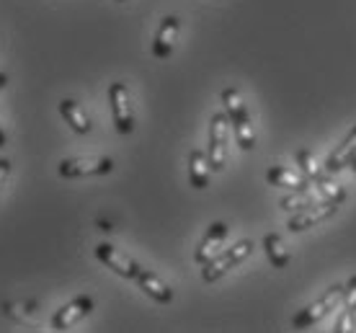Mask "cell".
I'll return each mask as SVG.
<instances>
[{
  "label": "cell",
  "mask_w": 356,
  "mask_h": 333,
  "mask_svg": "<svg viewBox=\"0 0 356 333\" xmlns=\"http://www.w3.org/2000/svg\"><path fill=\"white\" fill-rule=\"evenodd\" d=\"M343 292H346V284H333V287H328L321 298L315 300V302H310L307 307H302V310L292 318V328L305 331V328H312L315 323H321L323 318L333 313V307L341 305Z\"/></svg>",
  "instance_id": "6da1fadb"
},
{
  "label": "cell",
  "mask_w": 356,
  "mask_h": 333,
  "mask_svg": "<svg viewBox=\"0 0 356 333\" xmlns=\"http://www.w3.org/2000/svg\"><path fill=\"white\" fill-rule=\"evenodd\" d=\"M250 253H253V241L243 238V241H238L235 245H230L227 251L217 253L214 259H209V261L202 266V279H204L207 284H212V282H217L220 277H225L230 269H235L238 263L245 261Z\"/></svg>",
  "instance_id": "7a4b0ae2"
},
{
  "label": "cell",
  "mask_w": 356,
  "mask_h": 333,
  "mask_svg": "<svg viewBox=\"0 0 356 333\" xmlns=\"http://www.w3.org/2000/svg\"><path fill=\"white\" fill-rule=\"evenodd\" d=\"M108 104H111L116 132L119 135H132L134 114H132V104H129V90H127V86L122 81L108 86Z\"/></svg>",
  "instance_id": "3957f363"
},
{
  "label": "cell",
  "mask_w": 356,
  "mask_h": 333,
  "mask_svg": "<svg viewBox=\"0 0 356 333\" xmlns=\"http://www.w3.org/2000/svg\"><path fill=\"white\" fill-rule=\"evenodd\" d=\"M227 124H230L227 114H214L209 119V150H207V158H209L212 171H222L225 163H227Z\"/></svg>",
  "instance_id": "277c9868"
},
{
  "label": "cell",
  "mask_w": 356,
  "mask_h": 333,
  "mask_svg": "<svg viewBox=\"0 0 356 333\" xmlns=\"http://www.w3.org/2000/svg\"><path fill=\"white\" fill-rule=\"evenodd\" d=\"M336 209H339L336 202H330V199H321V202H315V204L300 209V212H292L286 227H289L292 233H302V230H307V227L325 222L328 217L336 215Z\"/></svg>",
  "instance_id": "5b68a950"
},
{
  "label": "cell",
  "mask_w": 356,
  "mask_h": 333,
  "mask_svg": "<svg viewBox=\"0 0 356 333\" xmlns=\"http://www.w3.org/2000/svg\"><path fill=\"white\" fill-rule=\"evenodd\" d=\"M114 168L111 158H67L60 163V176L63 179H86V176H104Z\"/></svg>",
  "instance_id": "8992f818"
},
{
  "label": "cell",
  "mask_w": 356,
  "mask_h": 333,
  "mask_svg": "<svg viewBox=\"0 0 356 333\" xmlns=\"http://www.w3.org/2000/svg\"><path fill=\"white\" fill-rule=\"evenodd\" d=\"M96 259L104 263V266H108L111 271H116L119 277H124V279H137V274L143 269L134 259H129V256L122 251H116L114 245H108V243L96 245Z\"/></svg>",
  "instance_id": "52a82bcc"
},
{
  "label": "cell",
  "mask_w": 356,
  "mask_h": 333,
  "mask_svg": "<svg viewBox=\"0 0 356 333\" xmlns=\"http://www.w3.org/2000/svg\"><path fill=\"white\" fill-rule=\"evenodd\" d=\"M90 310H93V300H90L88 295H81V298L70 300L67 305L60 307V310L54 313L52 328H54V331H67V328H72L75 323H81Z\"/></svg>",
  "instance_id": "ba28073f"
},
{
  "label": "cell",
  "mask_w": 356,
  "mask_h": 333,
  "mask_svg": "<svg viewBox=\"0 0 356 333\" xmlns=\"http://www.w3.org/2000/svg\"><path fill=\"white\" fill-rule=\"evenodd\" d=\"M178 29H181V21H178V16H165L161 21L158 34H155V39H152V54H155L158 60H168L170 54H173Z\"/></svg>",
  "instance_id": "9c48e42d"
},
{
  "label": "cell",
  "mask_w": 356,
  "mask_h": 333,
  "mask_svg": "<svg viewBox=\"0 0 356 333\" xmlns=\"http://www.w3.org/2000/svg\"><path fill=\"white\" fill-rule=\"evenodd\" d=\"M227 233H230V225H225V222H212V225H209V230L204 233V238H202V243L196 245L194 261L204 266L209 259H214V256H217V251H220V245L225 243Z\"/></svg>",
  "instance_id": "30bf717a"
},
{
  "label": "cell",
  "mask_w": 356,
  "mask_h": 333,
  "mask_svg": "<svg viewBox=\"0 0 356 333\" xmlns=\"http://www.w3.org/2000/svg\"><path fill=\"white\" fill-rule=\"evenodd\" d=\"M354 155H356V127L333 147V153H330L328 161H325V171L328 173L343 171V168H348V163H351Z\"/></svg>",
  "instance_id": "8fae6325"
},
{
  "label": "cell",
  "mask_w": 356,
  "mask_h": 333,
  "mask_svg": "<svg viewBox=\"0 0 356 333\" xmlns=\"http://www.w3.org/2000/svg\"><path fill=\"white\" fill-rule=\"evenodd\" d=\"M266 181L271 184V186H279V189H292V191L312 189L310 181L305 179L302 173H294L292 168H284V165H274V168H268Z\"/></svg>",
  "instance_id": "7c38bea8"
},
{
  "label": "cell",
  "mask_w": 356,
  "mask_h": 333,
  "mask_svg": "<svg viewBox=\"0 0 356 333\" xmlns=\"http://www.w3.org/2000/svg\"><path fill=\"white\" fill-rule=\"evenodd\" d=\"M341 316L336 320V333H348L356 328V277L346 282V292H343V300H341Z\"/></svg>",
  "instance_id": "4fadbf2b"
},
{
  "label": "cell",
  "mask_w": 356,
  "mask_h": 333,
  "mask_svg": "<svg viewBox=\"0 0 356 333\" xmlns=\"http://www.w3.org/2000/svg\"><path fill=\"white\" fill-rule=\"evenodd\" d=\"M137 284L143 287L145 295H150V298L155 300V302H161V305H168L170 300H173V289H170L158 274H152V271L140 269V274H137Z\"/></svg>",
  "instance_id": "5bb4252c"
},
{
  "label": "cell",
  "mask_w": 356,
  "mask_h": 333,
  "mask_svg": "<svg viewBox=\"0 0 356 333\" xmlns=\"http://www.w3.org/2000/svg\"><path fill=\"white\" fill-rule=\"evenodd\" d=\"M209 158H207L202 150H191L188 153V181L194 189H207L209 186Z\"/></svg>",
  "instance_id": "9a60e30c"
},
{
  "label": "cell",
  "mask_w": 356,
  "mask_h": 333,
  "mask_svg": "<svg viewBox=\"0 0 356 333\" xmlns=\"http://www.w3.org/2000/svg\"><path fill=\"white\" fill-rule=\"evenodd\" d=\"M60 114H63L65 122L72 127V132H78V135H88L90 132V119L81 108L78 101H72V99L60 101Z\"/></svg>",
  "instance_id": "2e32d148"
},
{
  "label": "cell",
  "mask_w": 356,
  "mask_h": 333,
  "mask_svg": "<svg viewBox=\"0 0 356 333\" xmlns=\"http://www.w3.org/2000/svg\"><path fill=\"white\" fill-rule=\"evenodd\" d=\"M230 124L235 129V140L241 145V150H245V153L253 150L256 147V132H253V122H250L248 108H243L241 114L230 117Z\"/></svg>",
  "instance_id": "e0dca14e"
},
{
  "label": "cell",
  "mask_w": 356,
  "mask_h": 333,
  "mask_svg": "<svg viewBox=\"0 0 356 333\" xmlns=\"http://www.w3.org/2000/svg\"><path fill=\"white\" fill-rule=\"evenodd\" d=\"M264 251H266V259L271 261L274 269H286V266H289V259H292V256L286 251L284 241L276 233H268L266 238H264Z\"/></svg>",
  "instance_id": "ac0fdd59"
},
{
  "label": "cell",
  "mask_w": 356,
  "mask_h": 333,
  "mask_svg": "<svg viewBox=\"0 0 356 333\" xmlns=\"http://www.w3.org/2000/svg\"><path fill=\"white\" fill-rule=\"evenodd\" d=\"M315 202H318V189H315V191H312V189L292 191L289 197H284L282 202H279V207L286 209V212H300V209L310 207V204H315Z\"/></svg>",
  "instance_id": "d6986e66"
},
{
  "label": "cell",
  "mask_w": 356,
  "mask_h": 333,
  "mask_svg": "<svg viewBox=\"0 0 356 333\" xmlns=\"http://www.w3.org/2000/svg\"><path fill=\"white\" fill-rule=\"evenodd\" d=\"M297 165H300V171H302L305 179L312 181V184H321V181L325 179V173L321 171L318 161H315L312 153H307V150H300V153H297Z\"/></svg>",
  "instance_id": "ffe728a7"
},
{
  "label": "cell",
  "mask_w": 356,
  "mask_h": 333,
  "mask_svg": "<svg viewBox=\"0 0 356 333\" xmlns=\"http://www.w3.org/2000/svg\"><path fill=\"white\" fill-rule=\"evenodd\" d=\"M315 189L321 194L323 199H330V202H336V204H343L346 202V189H341L339 184H333V181L325 176L321 184H315Z\"/></svg>",
  "instance_id": "44dd1931"
},
{
  "label": "cell",
  "mask_w": 356,
  "mask_h": 333,
  "mask_svg": "<svg viewBox=\"0 0 356 333\" xmlns=\"http://www.w3.org/2000/svg\"><path fill=\"white\" fill-rule=\"evenodd\" d=\"M8 173H10V161L0 158V189H3V184H6V179H8Z\"/></svg>",
  "instance_id": "7402d4cb"
},
{
  "label": "cell",
  "mask_w": 356,
  "mask_h": 333,
  "mask_svg": "<svg viewBox=\"0 0 356 333\" xmlns=\"http://www.w3.org/2000/svg\"><path fill=\"white\" fill-rule=\"evenodd\" d=\"M6 145V132H3V127H0V147Z\"/></svg>",
  "instance_id": "603a6c76"
},
{
  "label": "cell",
  "mask_w": 356,
  "mask_h": 333,
  "mask_svg": "<svg viewBox=\"0 0 356 333\" xmlns=\"http://www.w3.org/2000/svg\"><path fill=\"white\" fill-rule=\"evenodd\" d=\"M348 168H351V171L356 173V155H354V158H351V163H348Z\"/></svg>",
  "instance_id": "cb8c5ba5"
},
{
  "label": "cell",
  "mask_w": 356,
  "mask_h": 333,
  "mask_svg": "<svg viewBox=\"0 0 356 333\" xmlns=\"http://www.w3.org/2000/svg\"><path fill=\"white\" fill-rule=\"evenodd\" d=\"M6 83H8V78H6V75H3V72H0V88H3V86H6Z\"/></svg>",
  "instance_id": "d4e9b609"
},
{
  "label": "cell",
  "mask_w": 356,
  "mask_h": 333,
  "mask_svg": "<svg viewBox=\"0 0 356 333\" xmlns=\"http://www.w3.org/2000/svg\"><path fill=\"white\" fill-rule=\"evenodd\" d=\"M116 3H124V0H116Z\"/></svg>",
  "instance_id": "484cf974"
}]
</instances>
